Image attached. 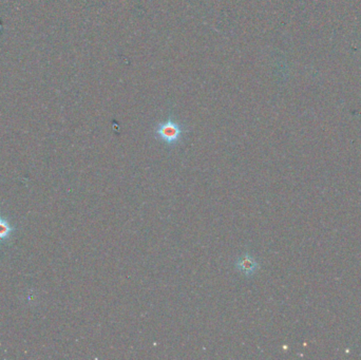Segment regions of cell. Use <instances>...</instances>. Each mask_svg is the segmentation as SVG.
Listing matches in <instances>:
<instances>
[{
  "mask_svg": "<svg viewBox=\"0 0 361 360\" xmlns=\"http://www.w3.org/2000/svg\"><path fill=\"white\" fill-rule=\"evenodd\" d=\"M187 132L188 129L184 125L174 121L173 119H168L164 122L159 123L153 130L156 138L165 144L167 147H170V148L181 144L184 135Z\"/></svg>",
  "mask_w": 361,
  "mask_h": 360,
  "instance_id": "cell-1",
  "label": "cell"
},
{
  "mask_svg": "<svg viewBox=\"0 0 361 360\" xmlns=\"http://www.w3.org/2000/svg\"><path fill=\"white\" fill-rule=\"evenodd\" d=\"M234 268L245 278H253L260 269V264L252 254L245 253L235 260Z\"/></svg>",
  "mask_w": 361,
  "mask_h": 360,
  "instance_id": "cell-2",
  "label": "cell"
},
{
  "mask_svg": "<svg viewBox=\"0 0 361 360\" xmlns=\"http://www.w3.org/2000/svg\"><path fill=\"white\" fill-rule=\"evenodd\" d=\"M12 229L10 227V225L6 223L4 220L0 219V239H4L8 237Z\"/></svg>",
  "mask_w": 361,
  "mask_h": 360,
  "instance_id": "cell-3",
  "label": "cell"
}]
</instances>
